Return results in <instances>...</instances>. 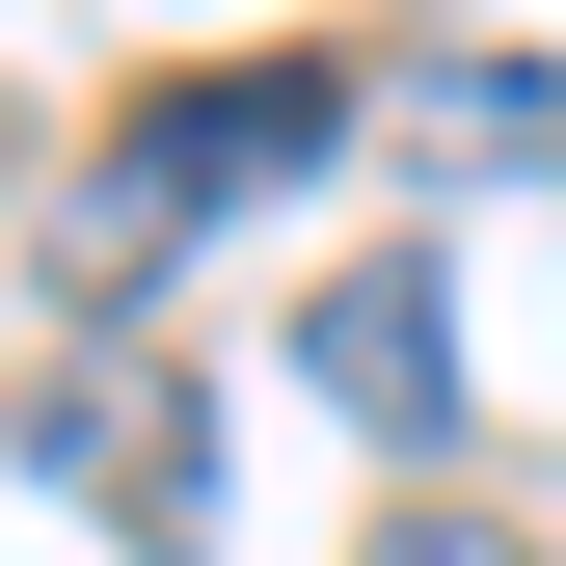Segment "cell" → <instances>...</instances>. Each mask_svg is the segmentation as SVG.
<instances>
[{"mask_svg": "<svg viewBox=\"0 0 566 566\" xmlns=\"http://www.w3.org/2000/svg\"><path fill=\"white\" fill-rule=\"evenodd\" d=\"M350 566H539V539H513V513H459V485H405V513L350 539Z\"/></svg>", "mask_w": 566, "mask_h": 566, "instance_id": "obj_5", "label": "cell"}, {"mask_svg": "<svg viewBox=\"0 0 566 566\" xmlns=\"http://www.w3.org/2000/svg\"><path fill=\"white\" fill-rule=\"evenodd\" d=\"M405 163H566V54H378Z\"/></svg>", "mask_w": 566, "mask_h": 566, "instance_id": "obj_4", "label": "cell"}, {"mask_svg": "<svg viewBox=\"0 0 566 566\" xmlns=\"http://www.w3.org/2000/svg\"><path fill=\"white\" fill-rule=\"evenodd\" d=\"M350 108H378L350 54H217V82H163V108L108 135V189H82V297H163V243L243 217V189H297Z\"/></svg>", "mask_w": 566, "mask_h": 566, "instance_id": "obj_1", "label": "cell"}, {"mask_svg": "<svg viewBox=\"0 0 566 566\" xmlns=\"http://www.w3.org/2000/svg\"><path fill=\"white\" fill-rule=\"evenodd\" d=\"M297 378H324V405H350L378 459H432V432H459V297H432L405 243H350L324 297H297Z\"/></svg>", "mask_w": 566, "mask_h": 566, "instance_id": "obj_3", "label": "cell"}, {"mask_svg": "<svg viewBox=\"0 0 566 566\" xmlns=\"http://www.w3.org/2000/svg\"><path fill=\"white\" fill-rule=\"evenodd\" d=\"M54 485H82L135 566H189V539H217V405H189L163 350H135V378H54Z\"/></svg>", "mask_w": 566, "mask_h": 566, "instance_id": "obj_2", "label": "cell"}]
</instances>
